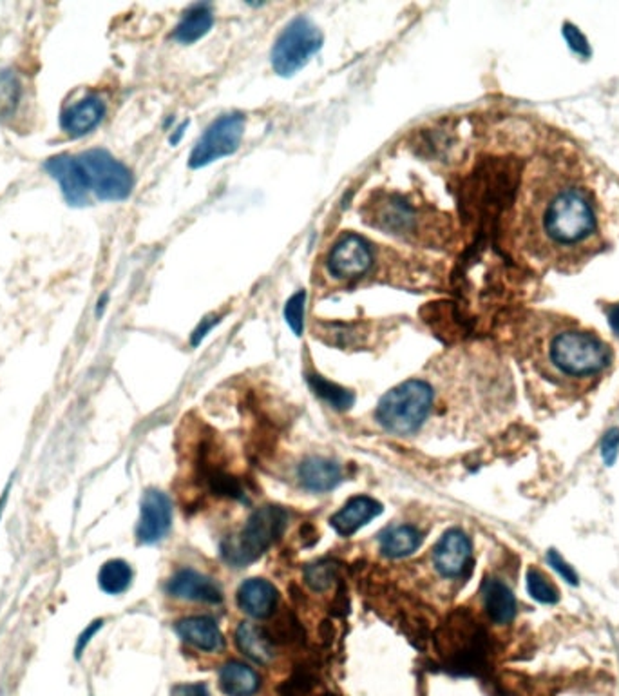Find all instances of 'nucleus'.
Instances as JSON below:
<instances>
[{
    "mask_svg": "<svg viewBox=\"0 0 619 696\" xmlns=\"http://www.w3.org/2000/svg\"><path fill=\"white\" fill-rule=\"evenodd\" d=\"M279 600L276 586L263 579H249L238 590V606L252 618H267Z\"/></svg>",
    "mask_w": 619,
    "mask_h": 696,
    "instance_id": "obj_16",
    "label": "nucleus"
},
{
    "mask_svg": "<svg viewBox=\"0 0 619 696\" xmlns=\"http://www.w3.org/2000/svg\"><path fill=\"white\" fill-rule=\"evenodd\" d=\"M287 522L288 513L279 506H263L256 509L238 536H231L223 541V559L231 566H249L281 537Z\"/></svg>",
    "mask_w": 619,
    "mask_h": 696,
    "instance_id": "obj_4",
    "label": "nucleus"
},
{
    "mask_svg": "<svg viewBox=\"0 0 619 696\" xmlns=\"http://www.w3.org/2000/svg\"><path fill=\"white\" fill-rule=\"evenodd\" d=\"M308 387L314 390V394L323 399L328 407L339 412H346L353 407L355 403V394L330 380L319 374H308Z\"/></svg>",
    "mask_w": 619,
    "mask_h": 696,
    "instance_id": "obj_25",
    "label": "nucleus"
},
{
    "mask_svg": "<svg viewBox=\"0 0 619 696\" xmlns=\"http://www.w3.org/2000/svg\"><path fill=\"white\" fill-rule=\"evenodd\" d=\"M547 563L549 566H552L554 572H558V575L570 586H578L579 581H578V573L574 572V568L556 552V550H549L547 552Z\"/></svg>",
    "mask_w": 619,
    "mask_h": 696,
    "instance_id": "obj_30",
    "label": "nucleus"
},
{
    "mask_svg": "<svg viewBox=\"0 0 619 696\" xmlns=\"http://www.w3.org/2000/svg\"><path fill=\"white\" fill-rule=\"evenodd\" d=\"M8 493H10V484L6 486L5 493H3V499H0V513L5 511V506H6V500H8Z\"/></svg>",
    "mask_w": 619,
    "mask_h": 696,
    "instance_id": "obj_39",
    "label": "nucleus"
},
{
    "mask_svg": "<svg viewBox=\"0 0 619 696\" xmlns=\"http://www.w3.org/2000/svg\"><path fill=\"white\" fill-rule=\"evenodd\" d=\"M105 114V100L96 93H89L68 104L59 116V124L64 134H68L71 140H78L98 129Z\"/></svg>",
    "mask_w": 619,
    "mask_h": 696,
    "instance_id": "obj_12",
    "label": "nucleus"
},
{
    "mask_svg": "<svg viewBox=\"0 0 619 696\" xmlns=\"http://www.w3.org/2000/svg\"><path fill=\"white\" fill-rule=\"evenodd\" d=\"M132 568L122 559L107 561L98 572V586L107 595H122L132 584Z\"/></svg>",
    "mask_w": 619,
    "mask_h": 696,
    "instance_id": "obj_26",
    "label": "nucleus"
},
{
    "mask_svg": "<svg viewBox=\"0 0 619 696\" xmlns=\"http://www.w3.org/2000/svg\"><path fill=\"white\" fill-rule=\"evenodd\" d=\"M619 455V428H610L601 441V457L606 466H612Z\"/></svg>",
    "mask_w": 619,
    "mask_h": 696,
    "instance_id": "obj_32",
    "label": "nucleus"
},
{
    "mask_svg": "<svg viewBox=\"0 0 619 696\" xmlns=\"http://www.w3.org/2000/svg\"><path fill=\"white\" fill-rule=\"evenodd\" d=\"M305 581L314 591H324L335 581V566L328 561L314 563L305 570Z\"/></svg>",
    "mask_w": 619,
    "mask_h": 696,
    "instance_id": "obj_28",
    "label": "nucleus"
},
{
    "mask_svg": "<svg viewBox=\"0 0 619 696\" xmlns=\"http://www.w3.org/2000/svg\"><path fill=\"white\" fill-rule=\"evenodd\" d=\"M243 134H245L243 113L222 114L209 127H206L203 136L190 151L188 167L201 169L205 165L214 163L220 158L234 154L240 149Z\"/></svg>",
    "mask_w": 619,
    "mask_h": 696,
    "instance_id": "obj_7",
    "label": "nucleus"
},
{
    "mask_svg": "<svg viewBox=\"0 0 619 696\" xmlns=\"http://www.w3.org/2000/svg\"><path fill=\"white\" fill-rule=\"evenodd\" d=\"M561 33H563V37H565L569 48H570L574 53H578V55H581V57H588V55H590V46H588L587 39L583 37V33H581L576 26L565 23Z\"/></svg>",
    "mask_w": 619,
    "mask_h": 696,
    "instance_id": "obj_31",
    "label": "nucleus"
},
{
    "mask_svg": "<svg viewBox=\"0 0 619 696\" xmlns=\"http://www.w3.org/2000/svg\"><path fill=\"white\" fill-rule=\"evenodd\" d=\"M433 564L446 579H460L471 572L473 546L462 530L446 532L433 550Z\"/></svg>",
    "mask_w": 619,
    "mask_h": 696,
    "instance_id": "obj_13",
    "label": "nucleus"
},
{
    "mask_svg": "<svg viewBox=\"0 0 619 696\" xmlns=\"http://www.w3.org/2000/svg\"><path fill=\"white\" fill-rule=\"evenodd\" d=\"M484 606L495 624H509L516 617V599L507 584L496 579L486 581L482 588Z\"/></svg>",
    "mask_w": 619,
    "mask_h": 696,
    "instance_id": "obj_20",
    "label": "nucleus"
},
{
    "mask_svg": "<svg viewBox=\"0 0 619 696\" xmlns=\"http://www.w3.org/2000/svg\"><path fill=\"white\" fill-rule=\"evenodd\" d=\"M102 627H104V618H96V620H93V622L80 633V636L77 638V646H75V656H77L78 660L82 658L84 651H86L87 646L91 644L93 636H95Z\"/></svg>",
    "mask_w": 619,
    "mask_h": 696,
    "instance_id": "obj_33",
    "label": "nucleus"
},
{
    "mask_svg": "<svg viewBox=\"0 0 619 696\" xmlns=\"http://www.w3.org/2000/svg\"><path fill=\"white\" fill-rule=\"evenodd\" d=\"M305 305H306V290L296 292L285 305V319L297 337H301L305 332Z\"/></svg>",
    "mask_w": 619,
    "mask_h": 696,
    "instance_id": "obj_29",
    "label": "nucleus"
},
{
    "mask_svg": "<svg viewBox=\"0 0 619 696\" xmlns=\"http://www.w3.org/2000/svg\"><path fill=\"white\" fill-rule=\"evenodd\" d=\"M176 631L183 642H187L188 646H192L199 651H205V653L220 651L225 644L223 635H222L216 620L211 617L183 618L178 622Z\"/></svg>",
    "mask_w": 619,
    "mask_h": 696,
    "instance_id": "obj_17",
    "label": "nucleus"
},
{
    "mask_svg": "<svg viewBox=\"0 0 619 696\" xmlns=\"http://www.w3.org/2000/svg\"><path fill=\"white\" fill-rule=\"evenodd\" d=\"M608 319H610L612 328L619 334V303L608 310Z\"/></svg>",
    "mask_w": 619,
    "mask_h": 696,
    "instance_id": "obj_38",
    "label": "nucleus"
},
{
    "mask_svg": "<svg viewBox=\"0 0 619 696\" xmlns=\"http://www.w3.org/2000/svg\"><path fill=\"white\" fill-rule=\"evenodd\" d=\"M236 646L258 664H269L274 658V646L258 624L243 622L236 631Z\"/></svg>",
    "mask_w": 619,
    "mask_h": 696,
    "instance_id": "obj_23",
    "label": "nucleus"
},
{
    "mask_svg": "<svg viewBox=\"0 0 619 696\" xmlns=\"http://www.w3.org/2000/svg\"><path fill=\"white\" fill-rule=\"evenodd\" d=\"M373 265V252L366 238L357 233H348L332 247L326 258L330 276L337 279H359Z\"/></svg>",
    "mask_w": 619,
    "mask_h": 696,
    "instance_id": "obj_9",
    "label": "nucleus"
},
{
    "mask_svg": "<svg viewBox=\"0 0 619 696\" xmlns=\"http://www.w3.org/2000/svg\"><path fill=\"white\" fill-rule=\"evenodd\" d=\"M518 220L522 249L542 267L576 270L603 249L592 193L561 161L542 160L529 172Z\"/></svg>",
    "mask_w": 619,
    "mask_h": 696,
    "instance_id": "obj_1",
    "label": "nucleus"
},
{
    "mask_svg": "<svg viewBox=\"0 0 619 696\" xmlns=\"http://www.w3.org/2000/svg\"><path fill=\"white\" fill-rule=\"evenodd\" d=\"M433 389L423 380H409L391 389L378 403L375 417L382 428L396 435L421 430L433 408Z\"/></svg>",
    "mask_w": 619,
    "mask_h": 696,
    "instance_id": "obj_3",
    "label": "nucleus"
},
{
    "mask_svg": "<svg viewBox=\"0 0 619 696\" xmlns=\"http://www.w3.org/2000/svg\"><path fill=\"white\" fill-rule=\"evenodd\" d=\"M167 593L192 602H206V604H220L223 600V593L220 586L194 570L178 572L167 584Z\"/></svg>",
    "mask_w": 619,
    "mask_h": 696,
    "instance_id": "obj_15",
    "label": "nucleus"
},
{
    "mask_svg": "<svg viewBox=\"0 0 619 696\" xmlns=\"http://www.w3.org/2000/svg\"><path fill=\"white\" fill-rule=\"evenodd\" d=\"M172 502L159 490H147L140 504V518L136 525V539L140 545H156L170 530Z\"/></svg>",
    "mask_w": 619,
    "mask_h": 696,
    "instance_id": "obj_11",
    "label": "nucleus"
},
{
    "mask_svg": "<svg viewBox=\"0 0 619 696\" xmlns=\"http://www.w3.org/2000/svg\"><path fill=\"white\" fill-rule=\"evenodd\" d=\"M109 299H111L109 292H104V294L98 298L96 307H95V316H96L98 319L104 316V312H105V308H107V305H109Z\"/></svg>",
    "mask_w": 619,
    "mask_h": 696,
    "instance_id": "obj_36",
    "label": "nucleus"
},
{
    "mask_svg": "<svg viewBox=\"0 0 619 696\" xmlns=\"http://www.w3.org/2000/svg\"><path fill=\"white\" fill-rule=\"evenodd\" d=\"M299 481L308 491L326 493L341 484L342 470L332 459L310 457L299 466Z\"/></svg>",
    "mask_w": 619,
    "mask_h": 696,
    "instance_id": "obj_18",
    "label": "nucleus"
},
{
    "mask_svg": "<svg viewBox=\"0 0 619 696\" xmlns=\"http://www.w3.org/2000/svg\"><path fill=\"white\" fill-rule=\"evenodd\" d=\"M187 127H188V120H185V122H183L179 127H176V129H174V133L170 134V143H172V145H176V143H178V142H179V140L185 136V131H187Z\"/></svg>",
    "mask_w": 619,
    "mask_h": 696,
    "instance_id": "obj_37",
    "label": "nucleus"
},
{
    "mask_svg": "<svg viewBox=\"0 0 619 696\" xmlns=\"http://www.w3.org/2000/svg\"><path fill=\"white\" fill-rule=\"evenodd\" d=\"M91 189L100 202H125L134 189L132 170L107 149H87L77 154Z\"/></svg>",
    "mask_w": 619,
    "mask_h": 696,
    "instance_id": "obj_5",
    "label": "nucleus"
},
{
    "mask_svg": "<svg viewBox=\"0 0 619 696\" xmlns=\"http://www.w3.org/2000/svg\"><path fill=\"white\" fill-rule=\"evenodd\" d=\"M44 170L59 184L64 202L80 209L91 204V189L77 154L60 152L44 161Z\"/></svg>",
    "mask_w": 619,
    "mask_h": 696,
    "instance_id": "obj_10",
    "label": "nucleus"
},
{
    "mask_svg": "<svg viewBox=\"0 0 619 696\" xmlns=\"http://www.w3.org/2000/svg\"><path fill=\"white\" fill-rule=\"evenodd\" d=\"M384 506L368 495L350 499L332 518L330 525L341 537H350L378 517Z\"/></svg>",
    "mask_w": 619,
    "mask_h": 696,
    "instance_id": "obj_14",
    "label": "nucleus"
},
{
    "mask_svg": "<svg viewBox=\"0 0 619 696\" xmlns=\"http://www.w3.org/2000/svg\"><path fill=\"white\" fill-rule=\"evenodd\" d=\"M366 224L386 234L407 238L417 233L421 215L405 198L398 195H378L366 204Z\"/></svg>",
    "mask_w": 619,
    "mask_h": 696,
    "instance_id": "obj_8",
    "label": "nucleus"
},
{
    "mask_svg": "<svg viewBox=\"0 0 619 696\" xmlns=\"http://www.w3.org/2000/svg\"><path fill=\"white\" fill-rule=\"evenodd\" d=\"M259 687V674L247 664L227 662L220 671V689L227 696H254Z\"/></svg>",
    "mask_w": 619,
    "mask_h": 696,
    "instance_id": "obj_19",
    "label": "nucleus"
},
{
    "mask_svg": "<svg viewBox=\"0 0 619 696\" xmlns=\"http://www.w3.org/2000/svg\"><path fill=\"white\" fill-rule=\"evenodd\" d=\"M24 96V86L17 71L10 68L0 69V122L12 120Z\"/></svg>",
    "mask_w": 619,
    "mask_h": 696,
    "instance_id": "obj_24",
    "label": "nucleus"
},
{
    "mask_svg": "<svg viewBox=\"0 0 619 696\" xmlns=\"http://www.w3.org/2000/svg\"><path fill=\"white\" fill-rule=\"evenodd\" d=\"M172 696H211L205 683H179L172 687Z\"/></svg>",
    "mask_w": 619,
    "mask_h": 696,
    "instance_id": "obj_35",
    "label": "nucleus"
},
{
    "mask_svg": "<svg viewBox=\"0 0 619 696\" xmlns=\"http://www.w3.org/2000/svg\"><path fill=\"white\" fill-rule=\"evenodd\" d=\"M214 24L213 8L209 5H196L178 23L172 39L179 44H194L211 32Z\"/></svg>",
    "mask_w": 619,
    "mask_h": 696,
    "instance_id": "obj_21",
    "label": "nucleus"
},
{
    "mask_svg": "<svg viewBox=\"0 0 619 696\" xmlns=\"http://www.w3.org/2000/svg\"><path fill=\"white\" fill-rule=\"evenodd\" d=\"M218 323H220V317L214 316V314L203 317V321L196 326V330H194L192 335H190V344H192V346H199L201 341L206 337V334L213 332V328H214Z\"/></svg>",
    "mask_w": 619,
    "mask_h": 696,
    "instance_id": "obj_34",
    "label": "nucleus"
},
{
    "mask_svg": "<svg viewBox=\"0 0 619 696\" xmlns=\"http://www.w3.org/2000/svg\"><path fill=\"white\" fill-rule=\"evenodd\" d=\"M423 534L415 527H395L380 536V552L389 559H402L423 546Z\"/></svg>",
    "mask_w": 619,
    "mask_h": 696,
    "instance_id": "obj_22",
    "label": "nucleus"
},
{
    "mask_svg": "<svg viewBox=\"0 0 619 696\" xmlns=\"http://www.w3.org/2000/svg\"><path fill=\"white\" fill-rule=\"evenodd\" d=\"M324 44L321 30L306 17L294 19L278 37L272 50V68L281 77L301 71Z\"/></svg>",
    "mask_w": 619,
    "mask_h": 696,
    "instance_id": "obj_6",
    "label": "nucleus"
},
{
    "mask_svg": "<svg viewBox=\"0 0 619 696\" xmlns=\"http://www.w3.org/2000/svg\"><path fill=\"white\" fill-rule=\"evenodd\" d=\"M547 362L560 376L587 380L599 376L610 365L612 353L594 332L570 325L556 328L549 335Z\"/></svg>",
    "mask_w": 619,
    "mask_h": 696,
    "instance_id": "obj_2",
    "label": "nucleus"
},
{
    "mask_svg": "<svg viewBox=\"0 0 619 696\" xmlns=\"http://www.w3.org/2000/svg\"><path fill=\"white\" fill-rule=\"evenodd\" d=\"M527 591L540 604L552 606V604L560 602L558 588L552 582H549L542 572H538L534 568H531L527 572Z\"/></svg>",
    "mask_w": 619,
    "mask_h": 696,
    "instance_id": "obj_27",
    "label": "nucleus"
}]
</instances>
